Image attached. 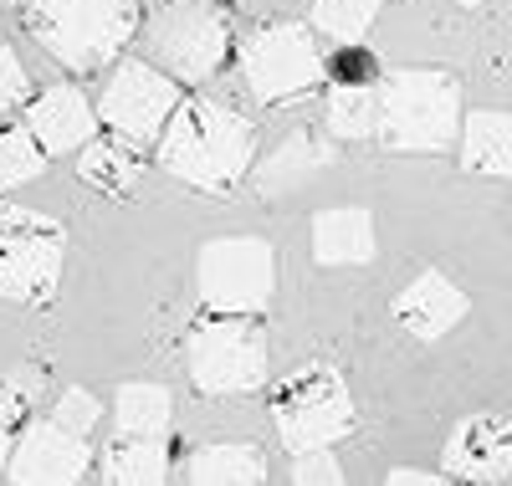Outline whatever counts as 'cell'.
I'll return each instance as SVG.
<instances>
[{"label": "cell", "instance_id": "6da1fadb", "mask_svg": "<svg viewBox=\"0 0 512 486\" xmlns=\"http://www.w3.org/2000/svg\"><path fill=\"white\" fill-rule=\"evenodd\" d=\"M164 174L205 195H231L256 169V123L221 98H185L154 144Z\"/></svg>", "mask_w": 512, "mask_h": 486}, {"label": "cell", "instance_id": "7a4b0ae2", "mask_svg": "<svg viewBox=\"0 0 512 486\" xmlns=\"http://www.w3.org/2000/svg\"><path fill=\"white\" fill-rule=\"evenodd\" d=\"M21 21L67 72H98L139 36V0H21Z\"/></svg>", "mask_w": 512, "mask_h": 486}, {"label": "cell", "instance_id": "3957f363", "mask_svg": "<svg viewBox=\"0 0 512 486\" xmlns=\"http://www.w3.org/2000/svg\"><path fill=\"white\" fill-rule=\"evenodd\" d=\"M461 128V87L451 72L405 67L379 87V139L410 154L451 149Z\"/></svg>", "mask_w": 512, "mask_h": 486}, {"label": "cell", "instance_id": "277c9868", "mask_svg": "<svg viewBox=\"0 0 512 486\" xmlns=\"http://www.w3.org/2000/svg\"><path fill=\"white\" fill-rule=\"evenodd\" d=\"M139 36L149 62L175 82H210L231 57V16L216 0H164Z\"/></svg>", "mask_w": 512, "mask_h": 486}, {"label": "cell", "instance_id": "5b68a950", "mask_svg": "<svg viewBox=\"0 0 512 486\" xmlns=\"http://www.w3.org/2000/svg\"><path fill=\"white\" fill-rule=\"evenodd\" d=\"M272 425H277L282 446L292 456L328 451V446H338V440L359 425L354 394H349L344 379H338V369L308 364V369H297L292 379L277 384V394H272Z\"/></svg>", "mask_w": 512, "mask_h": 486}, {"label": "cell", "instance_id": "8992f818", "mask_svg": "<svg viewBox=\"0 0 512 486\" xmlns=\"http://www.w3.org/2000/svg\"><path fill=\"white\" fill-rule=\"evenodd\" d=\"M67 236L52 215L0 205V302L41 307L57 297Z\"/></svg>", "mask_w": 512, "mask_h": 486}, {"label": "cell", "instance_id": "52a82bcc", "mask_svg": "<svg viewBox=\"0 0 512 486\" xmlns=\"http://www.w3.org/2000/svg\"><path fill=\"white\" fill-rule=\"evenodd\" d=\"M185 374L200 394H246L267 379V333L251 318H200L185 338Z\"/></svg>", "mask_w": 512, "mask_h": 486}, {"label": "cell", "instance_id": "ba28073f", "mask_svg": "<svg viewBox=\"0 0 512 486\" xmlns=\"http://www.w3.org/2000/svg\"><path fill=\"white\" fill-rule=\"evenodd\" d=\"M277 256L262 236H221L200 251V302L216 318H256L272 302Z\"/></svg>", "mask_w": 512, "mask_h": 486}, {"label": "cell", "instance_id": "9c48e42d", "mask_svg": "<svg viewBox=\"0 0 512 486\" xmlns=\"http://www.w3.org/2000/svg\"><path fill=\"white\" fill-rule=\"evenodd\" d=\"M323 72L328 67H323V52H318V36L297 21L262 26L241 52V77L251 87V98L267 103V108L308 98L323 82Z\"/></svg>", "mask_w": 512, "mask_h": 486}, {"label": "cell", "instance_id": "30bf717a", "mask_svg": "<svg viewBox=\"0 0 512 486\" xmlns=\"http://www.w3.org/2000/svg\"><path fill=\"white\" fill-rule=\"evenodd\" d=\"M175 108H180V82L164 77L154 62H139V57H123L98 93V123L113 139H123L128 149L159 144Z\"/></svg>", "mask_w": 512, "mask_h": 486}, {"label": "cell", "instance_id": "8fae6325", "mask_svg": "<svg viewBox=\"0 0 512 486\" xmlns=\"http://www.w3.org/2000/svg\"><path fill=\"white\" fill-rule=\"evenodd\" d=\"M446 476L466 486H502L512 476V420L502 415H466L441 446Z\"/></svg>", "mask_w": 512, "mask_h": 486}, {"label": "cell", "instance_id": "7c38bea8", "mask_svg": "<svg viewBox=\"0 0 512 486\" xmlns=\"http://www.w3.org/2000/svg\"><path fill=\"white\" fill-rule=\"evenodd\" d=\"M82 476H88V440L62 430L57 420L31 425L11 451L16 486H82Z\"/></svg>", "mask_w": 512, "mask_h": 486}, {"label": "cell", "instance_id": "4fadbf2b", "mask_svg": "<svg viewBox=\"0 0 512 486\" xmlns=\"http://www.w3.org/2000/svg\"><path fill=\"white\" fill-rule=\"evenodd\" d=\"M26 128L41 144V154H82L98 139V108L77 93L72 82H57L47 93H36L26 103Z\"/></svg>", "mask_w": 512, "mask_h": 486}, {"label": "cell", "instance_id": "5bb4252c", "mask_svg": "<svg viewBox=\"0 0 512 486\" xmlns=\"http://www.w3.org/2000/svg\"><path fill=\"white\" fill-rule=\"evenodd\" d=\"M466 292L451 282V277H441V272H420L400 297H395V323L410 333V338H420V343H436V338H446L461 318H466Z\"/></svg>", "mask_w": 512, "mask_h": 486}, {"label": "cell", "instance_id": "9a60e30c", "mask_svg": "<svg viewBox=\"0 0 512 486\" xmlns=\"http://www.w3.org/2000/svg\"><path fill=\"white\" fill-rule=\"evenodd\" d=\"M313 256L323 267H364L374 261V220L359 205L323 210L313 220Z\"/></svg>", "mask_w": 512, "mask_h": 486}, {"label": "cell", "instance_id": "2e32d148", "mask_svg": "<svg viewBox=\"0 0 512 486\" xmlns=\"http://www.w3.org/2000/svg\"><path fill=\"white\" fill-rule=\"evenodd\" d=\"M461 164L487 180H507L512 174V113H472L461 123Z\"/></svg>", "mask_w": 512, "mask_h": 486}, {"label": "cell", "instance_id": "e0dca14e", "mask_svg": "<svg viewBox=\"0 0 512 486\" xmlns=\"http://www.w3.org/2000/svg\"><path fill=\"white\" fill-rule=\"evenodd\" d=\"M185 486H267V456L256 446H205L190 456Z\"/></svg>", "mask_w": 512, "mask_h": 486}, {"label": "cell", "instance_id": "ac0fdd59", "mask_svg": "<svg viewBox=\"0 0 512 486\" xmlns=\"http://www.w3.org/2000/svg\"><path fill=\"white\" fill-rule=\"evenodd\" d=\"M169 481V446L164 440L118 435L103 451V486H164Z\"/></svg>", "mask_w": 512, "mask_h": 486}, {"label": "cell", "instance_id": "d6986e66", "mask_svg": "<svg viewBox=\"0 0 512 486\" xmlns=\"http://www.w3.org/2000/svg\"><path fill=\"white\" fill-rule=\"evenodd\" d=\"M77 180L103 190V195H128L139 185V154L123 139H93L77 159Z\"/></svg>", "mask_w": 512, "mask_h": 486}, {"label": "cell", "instance_id": "ffe728a7", "mask_svg": "<svg viewBox=\"0 0 512 486\" xmlns=\"http://www.w3.org/2000/svg\"><path fill=\"white\" fill-rule=\"evenodd\" d=\"M333 164V144L318 139V134H292L287 144L272 149V159H262V169H256V185H262L267 195H277L282 185H297L303 174Z\"/></svg>", "mask_w": 512, "mask_h": 486}, {"label": "cell", "instance_id": "44dd1931", "mask_svg": "<svg viewBox=\"0 0 512 486\" xmlns=\"http://www.w3.org/2000/svg\"><path fill=\"white\" fill-rule=\"evenodd\" d=\"M113 425H118V435L159 440L169 430V389L164 384H123L113 400Z\"/></svg>", "mask_w": 512, "mask_h": 486}, {"label": "cell", "instance_id": "7402d4cb", "mask_svg": "<svg viewBox=\"0 0 512 486\" xmlns=\"http://www.w3.org/2000/svg\"><path fill=\"white\" fill-rule=\"evenodd\" d=\"M328 139H369L379 134V93L369 82H338L323 108Z\"/></svg>", "mask_w": 512, "mask_h": 486}, {"label": "cell", "instance_id": "603a6c76", "mask_svg": "<svg viewBox=\"0 0 512 486\" xmlns=\"http://www.w3.org/2000/svg\"><path fill=\"white\" fill-rule=\"evenodd\" d=\"M379 16V0H313V31L338 47H359Z\"/></svg>", "mask_w": 512, "mask_h": 486}, {"label": "cell", "instance_id": "cb8c5ba5", "mask_svg": "<svg viewBox=\"0 0 512 486\" xmlns=\"http://www.w3.org/2000/svg\"><path fill=\"white\" fill-rule=\"evenodd\" d=\"M41 174H47V154L31 139V128H0V195L41 180Z\"/></svg>", "mask_w": 512, "mask_h": 486}, {"label": "cell", "instance_id": "d4e9b609", "mask_svg": "<svg viewBox=\"0 0 512 486\" xmlns=\"http://www.w3.org/2000/svg\"><path fill=\"white\" fill-rule=\"evenodd\" d=\"M36 394H41V369H21L16 379L0 384V430H11L31 415L36 405Z\"/></svg>", "mask_w": 512, "mask_h": 486}, {"label": "cell", "instance_id": "484cf974", "mask_svg": "<svg viewBox=\"0 0 512 486\" xmlns=\"http://www.w3.org/2000/svg\"><path fill=\"white\" fill-rule=\"evenodd\" d=\"M52 420H57L62 430H72V435L88 440V435L98 430V420H103V405L93 400L88 389H67L62 400H57V410H52Z\"/></svg>", "mask_w": 512, "mask_h": 486}, {"label": "cell", "instance_id": "4316f807", "mask_svg": "<svg viewBox=\"0 0 512 486\" xmlns=\"http://www.w3.org/2000/svg\"><path fill=\"white\" fill-rule=\"evenodd\" d=\"M21 103H31V77H26L11 41H0V118L16 113Z\"/></svg>", "mask_w": 512, "mask_h": 486}, {"label": "cell", "instance_id": "83f0119b", "mask_svg": "<svg viewBox=\"0 0 512 486\" xmlns=\"http://www.w3.org/2000/svg\"><path fill=\"white\" fill-rule=\"evenodd\" d=\"M292 486H344V466L333 451H303L292 461Z\"/></svg>", "mask_w": 512, "mask_h": 486}, {"label": "cell", "instance_id": "f1b7e54d", "mask_svg": "<svg viewBox=\"0 0 512 486\" xmlns=\"http://www.w3.org/2000/svg\"><path fill=\"white\" fill-rule=\"evenodd\" d=\"M384 486H446L436 471H390V481Z\"/></svg>", "mask_w": 512, "mask_h": 486}, {"label": "cell", "instance_id": "f546056e", "mask_svg": "<svg viewBox=\"0 0 512 486\" xmlns=\"http://www.w3.org/2000/svg\"><path fill=\"white\" fill-rule=\"evenodd\" d=\"M369 72H374V62H364V57H344V62H338V77H344V82H359Z\"/></svg>", "mask_w": 512, "mask_h": 486}, {"label": "cell", "instance_id": "4dcf8cb0", "mask_svg": "<svg viewBox=\"0 0 512 486\" xmlns=\"http://www.w3.org/2000/svg\"><path fill=\"white\" fill-rule=\"evenodd\" d=\"M6 466H11V435L0 430V471H6Z\"/></svg>", "mask_w": 512, "mask_h": 486}, {"label": "cell", "instance_id": "1f68e13d", "mask_svg": "<svg viewBox=\"0 0 512 486\" xmlns=\"http://www.w3.org/2000/svg\"><path fill=\"white\" fill-rule=\"evenodd\" d=\"M456 6H482V0H456Z\"/></svg>", "mask_w": 512, "mask_h": 486}, {"label": "cell", "instance_id": "d6a6232c", "mask_svg": "<svg viewBox=\"0 0 512 486\" xmlns=\"http://www.w3.org/2000/svg\"><path fill=\"white\" fill-rule=\"evenodd\" d=\"M0 6H6V0H0Z\"/></svg>", "mask_w": 512, "mask_h": 486}]
</instances>
